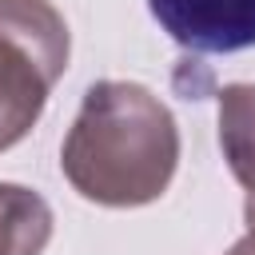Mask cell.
I'll return each mask as SVG.
<instances>
[{
  "mask_svg": "<svg viewBox=\"0 0 255 255\" xmlns=\"http://www.w3.org/2000/svg\"><path fill=\"white\" fill-rule=\"evenodd\" d=\"M175 163L179 128L167 104L131 80L92 84L60 147L68 183L104 207H143L159 199Z\"/></svg>",
  "mask_w": 255,
  "mask_h": 255,
  "instance_id": "6da1fadb",
  "label": "cell"
},
{
  "mask_svg": "<svg viewBox=\"0 0 255 255\" xmlns=\"http://www.w3.org/2000/svg\"><path fill=\"white\" fill-rule=\"evenodd\" d=\"M68 52V24L48 0H0V151L20 143L44 116Z\"/></svg>",
  "mask_w": 255,
  "mask_h": 255,
  "instance_id": "7a4b0ae2",
  "label": "cell"
},
{
  "mask_svg": "<svg viewBox=\"0 0 255 255\" xmlns=\"http://www.w3.org/2000/svg\"><path fill=\"white\" fill-rule=\"evenodd\" d=\"M147 8L187 52L219 56L255 48V0H147Z\"/></svg>",
  "mask_w": 255,
  "mask_h": 255,
  "instance_id": "3957f363",
  "label": "cell"
},
{
  "mask_svg": "<svg viewBox=\"0 0 255 255\" xmlns=\"http://www.w3.org/2000/svg\"><path fill=\"white\" fill-rule=\"evenodd\" d=\"M52 239V207L24 183H0V255H44Z\"/></svg>",
  "mask_w": 255,
  "mask_h": 255,
  "instance_id": "277c9868",
  "label": "cell"
},
{
  "mask_svg": "<svg viewBox=\"0 0 255 255\" xmlns=\"http://www.w3.org/2000/svg\"><path fill=\"white\" fill-rule=\"evenodd\" d=\"M219 147L231 175L255 191V84H227L219 92Z\"/></svg>",
  "mask_w": 255,
  "mask_h": 255,
  "instance_id": "5b68a950",
  "label": "cell"
},
{
  "mask_svg": "<svg viewBox=\"0 0 255 255\" xmlns=\"http://www.w3.org/2000/svg\"><path fill=\"white\" fill-rule=\"evenodd\" d=\"M227 255H255V231H247V235H243V239H239Z\"/></svg>",
  "mask_w": 255,
  "mask_h": 255,
  "instance_id": "8992f818",
  "label": "cell"
},
{
  "mask_svg": "<svg viewBox=\"0 0 255 255\" xmlns=\"http://www.w3.org/2000/svg\"><path fill=\"white\" fill-rule=\"evenodd\" d=\"M243 219H247V231H255V191H247V203H243Z\"/></svg>",
  "mask_w": 255,
  "mask_h": 255,
  "instance_id": "52a82bcc",
  "label": "cell"
}]
</instances>
